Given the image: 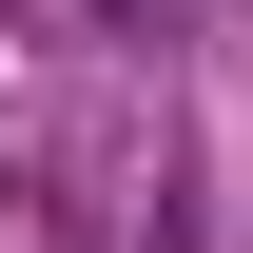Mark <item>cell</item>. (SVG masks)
I'll use <instances>...</instances> for the list:
<instances>
[{"label":"cell","instance_id":"1","mask_svg":"<svg viewBox=\"0 0 253 253\" xmlns=\"http://www.w3.org/2000/svg\"><path fill=\"white\" fill-rule=\"evenodd\" d=\"M97 20H175V0H97Z\"/></svg>","mask_w":253,"mask_h":253}]
</instances>
